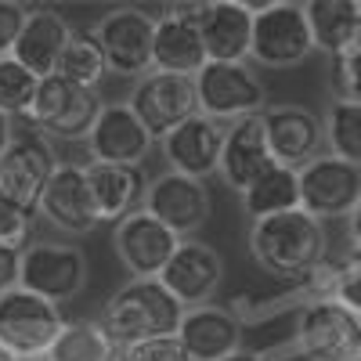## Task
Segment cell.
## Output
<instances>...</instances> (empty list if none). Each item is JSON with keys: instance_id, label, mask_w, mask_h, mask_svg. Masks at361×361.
Listing matches in <instances>:
<instances>
[{"instance_id": "cell-1", "label": "cell", "mask_w": 361, "mask_h": 361, "mask_svg": "<svg viewBox=\"0 0 361 361\" xmlns=\"http://www.w3.org/2000/svg\"><path fill=\"white\" fill-rule=\"evenodd\" d=\"M250 253L271 279H307L325 264L329 231L307 209H293L267 221H253Z\"/></svg>"}, {"instance_id": "cell-2", "label": "cell", "mask_w": 361, "mask_h": 361, "mask_svg": "<svg viewBox=\"0 0 361 361\" xmlns=\"http://www.w3.org/2000/svg\"><path fill=\"white\" fill-rule=\"evenodd\" d=\"M185 307L159 279H134L109 296L102 325L116 347H130L159 336H177Z\"/></svg>"}, {"instance_id": "cell-3", "label": "cell", "mask_w": 361, "mask_h": 361, "mask_svg": "<svg viewBox=\"0 0 361 361\" xmlns=\"http://www.w3.org/2000/svg\"><path fill=\"white\" fill-rule=\"evenodd\" d=\"M253 47L250 58L260 69H293L307 62L314 51V33L307 4H293V0H275V4H253Z\"/></svg>"}, {"instance_id": "cell-4", "label": "cell", "mask_w": 361, "mask_h": 361, "mask_svg": "<svg viewBox=\"0 0 361 361\" xmlns=\"http://www.w3.org/2000/svg\"><path fill=\"white\" fill-rule=\"evenodd\" d=\"M62 329H66V318L51 300L22 286L0 296V347H8L15 357L22 361L47 357L58 336H62Z\"/></svg>"}, {"instance_id": "cell-5", "label": "cell", "mask_w": 361, "mask_h": 361, "mask_svg": "<svg viewBox=\"0 0 361 361\" xmlns=\"http://www.w3.org/2000/svg\"><path fill=\"white\" fill-rule=\"evenodd\" d=\"M94 37L105 51L109 73L141 80L148 73H156V15H148V8H112L98 18Z\"/></svg>"}, {"instance_id": "cell-6", "label": "cell", "mask_w": 361, "mask_h": 361, "mask_svg": "<svg viewBox=\"0 0 361 361\" xmlns=\"http://www.w3.org/2000/svg\"><path fill=\"white\" fill-rule=\"evenodd\" d=\"M102 98L98 90H87L69 83L66 76H47L40 80L37 102H33V119L37 134H44L47 141H87L94 130L98 116H102Z\"/></svg>"}, {"instance_id": "cell-7", "label": "cell", "mask_w": 361, "mask_h": 361, "mask_svg": "<svg viewBox=\"0 0 361 361\" xmlns=\"http://www.w3.org/2000/svg\"><path fill=\"white\" fill-rule=\"evenodd\" d=\"M199 112L217 123H238L250 116H264L267 90L246 62H206L195 76Z\"/></svg>"}, {"instance_id": "cell-8", "label": "cell", "mask_w": 361, "mask_h": 361, "mask_svg": "<svg viewBox=\"0 0 361 361\" xmlns=\"http://www.w3.org/2000/svg\"><path fill=\"white\" fill-rule=\"evenodd\" d=\"M293 347L307 361H347L361 350V318L333 296L311 300L296 318Z\"/></svg>"}, {"instance_id": "cell-9", "label": "cell", "mask_w": 361, "mask_h": 361, "mask_svg": "<svg viewBox=\"0 0 361 361\" xmlns=\"http://www.w3.org/2000/svg\"><path fill=\"white\" fill-rule=\"evenodd\" d=\"M127 105L145 123V130L163 141L180 123H188L192 116H199L195 80L192 76H173V73H148L134 83Z\"/></svg>"}, {"instance_id": "cell-10", "label": "cell", "mask_w": 361, "mask_h": 361, "mask_svg": "<svg viewBox=\"0 0 361 361\" xmlns=\"http://www.w3.org/2000/svg\"><path fill=\"white\" fill-rule=\"evenodd\" d=\"M87 286V257L80 246L33 243L22 250V289L37 293L51 304H69Z\"/></svg>"}, {"instance_id": "cell-11", "label": "cell", "mask_w": 361, "mask_h": 361, "mask_svg": "<svg viewBox=\"0 0 361 361\" xmlns=\"http://www.w3.org/2000/svg\"><path fill=\"white\" fill-rule=\"evenodd\" d=\"M199 25L209 62H246L253 47L257 8L243 0H206V4H180Z\"/></svg>"}, {"instance_id": "cell-12", "label": "cell", "mask_w": 361, "mask_h": 361, "mask_svg": "<svg viewBox=\"0 0 361 361\" xmlns=\"http://www.w3.org/2000/svg\"><path fill=\"white\" fill-rule=\"evenodd\" d=\"M185 238L173 235L163 221H156L148 209H137L127 221H119L112 231L116 257L134 279H159L173 253L180 250Z\"/></svg>"}, {"instance_id": "cell-13", "label": "cell", "mask_w": 361, "mask_h": 361, "mask_svg": "<svg viewBox=\"0 0 361 361\" xmlns=\"http://www.w3.org/2000/svg\"><path fill=\"white\" fill-rule=\"evenodd\" d=\"M300 199L318 221L350 217L361 202V166H350L340 156H318L300 170Z\"/></svg>"}, {"instance_id": "cell-14", "label": "cell", "mask_w": 361, "mask_h": 361, "mask_svg": "<svg viewBox=\"0 0 361 361\" xmlns=\"http://www.w3.org/2000/svg\"><path fill=\"white\" fill-rule=\"evenodd\" d=\"M141 209H148L156 221H163L173 235L188 238V235H195V231L206 224V217H209V192H206L202 180L166 170V173H159V177L148 180Z\"/></svg>"}, {"instance_id": "cell-15", "label": "cell", "mask_w": 361, "mask_h": 361, "mask_svg": "<svg viewBox=\"0 0 361 361\" xmlns=\"http://www.w3.org/2000/svg\"><path fill=\"white\" fill-rule=\"evenodd\" d=\"M37 209L47 217L51 228L66 231V235H90L102 224L98 209H94V195H90L87 166L80 163H58Z\"/></svg>"}, {"instance_id": "cell-16", "label": "cell", "mask_w": 361, "mask_h": 361, "mask_svg": "<svg viewBox=\"0 0 361 361\" xmlns=\"http://www.w3.org/2000/svg\"><path fill=\"white\" fill-rule=\"evenodd\" d=\"M54 170L58 159L51 152V141L44 134H18L8 152L0 156V192L37 214L40 195L47 180L54 177Z\"/></svg>"}, {"instance_id": "cell-17", "label": "cell", "mask_w": 361, "mask_h": 361, "mask_svg": "<svg viewBox=\"0 0 361 361\" xmlns=\"http://www.w3.org/2000/svg\"><path fill=\"white\" fill-rule=\"evenodd\" d=\"M152 141L156 137L145 130V123L134 116V109L127 102H109L87 137V152H90V163L141 166Z\"/></svg>"}, {"instance_id": "cell-18", "label": "cell", "mask_w": 361, "mask_h": 361, "mask_svg": "<svg viewBox=\"0 0 361 361\" xmlns=\"http://www.w3.org/2000/svg\"><path fill=\"white\" fill-rule=\"evenodd\" d=\"M159 282L180 300V307H206L217 296L221 282H224V260L214 246L185 238L180 250L173 253V260L166 264V271L159 275Z\"/></svg>"}, {"instance_id": "cell-19", "label": "cell", "mask_w": 361, "mask_h": 361, "mask_svg": "<svg viewBox=\"0 0 361 361\" xmlns=\"http://www.w3.org/2000/svg\"><path fill=\"white\" fill-rule=\"evenodd\" d=\"M264 127H267V145L271 156L282 166L304 170L311 159H318L322 141H325V123L304 105H267L264 109Z\"/></svg>"}, {"instance_id": "cell-20", "label": "cell", "mask_w": 361, "mask_h": 361, "mask_svg": "<svg viewBox=\"0 0 361 361\" xmlns=\"http://www.w3.org/2000/svg\"><path fill=\"white\" fill-rule=\"evenodd\" d=\"M224 134H228L224 123H217V119L199 112V116L188 119V123H180L173 134H166L159 145H163V156H166L173 173L206 180L209 173H221Z\"/></svg>"}, {"instance_id": "cell-21", "label": "cell", "mask_w": 361, "mask_h": 361, "mask_svg": "<svg viewBox=\"0 0 361 361\" xmlns=\"http://www.w3.org/2000/svg\"><path fill=\"white\" fill-rule=\"evenodd\" d=\"M177 340L192 361H224L243 350V322L224 307H192L180 318Z\"/></svg>"}, {"instance_id": "cell-22", "label": "cell", "mask_w": 361, "mask_h": 361, "mask_svg": "<svg viewBox=\"0 0 361 361\" xmlns=\"http://www.w3.org/2000/svg\"><path fill=\"white\" fill-rule=\"evenodd\" d=\"M271 163H275V156H271V145H267L264 116H250V119H238V123H228L224 152H221V177L238 195H243Z\"/></svg>"}, {"instance_id": "cell-23", "label": "cell", "mask_w": 361, "mask_h": 361, "mask_svg": "<svg viewBox=\"0 0 361 361\" xmlns=\"http://www.w3.org/2000/svg\"><path fill=\"white\" fill-rule=\"evenodd\" d=\"M73 33H76V29L62 15H58L54 8H33L11 58H15V62H22L33 76L47 80V76L58 73V66H62V54H66Z\"/></svg>"}, {"instance_id": "cell-24", "label": "cell", "mask_w": 361, "mask_h": 361, "mask_svg": "<svg viewBox=\"0 0 361 361\" xmlns=\"http://www.w3.org/2000/svg\"><path fill=\"white\" fill-rule=\"evenodd\" d=\"M209 62L199 25L185 15V8H170L166 15H156V73L173 76H199Z\"/></svg>"}, {"instance_id": "cell-25", "label": "cell", "mask_w": 361, "mask_h": 361, "mask_svg": "<svg viewBox=\"0 0 361 361\" xmlns=\"http://www.w3.org/2000/svg\"><path fill=\"white\" fill-rule=\"evenodd\" d=\"M87 180L94 209L102 224H119L137 214L145 202V173L141 166H109V163H87Z\"/></svg>"}, {"instance_id": "cell-26", "label": "cell", "mask_w": 361, "mask_h": 361, "mask_svg": "<svg viewBox=\"0 0 361 361\" xmlns=\"http://www.w3.org/2000/svg\"><path fill=\"white\" fill-rule=\"evenodd\" d=\"M307 18L318 51L343 58L361 47V0H311Z\"/></svg>"}, {"instance_id": "cell-27", "label": "cell", "mask_w": 361, "mask_h": 361, "mask_svg": "<svg viewBox=\"0 0 361 361\" xmlns=\"http://www.w3.org/2000/svg\"><path fill=\"white\" fill-rule=\"evenodd\" d=\"M243 209L253 221H267V217H279V214L304 209V199H300V170L271 163L243 192Z\"/></svg>"}, {"instance_id": "cell-28", "label": "cell", "mask_w": 361, "mask_h": 361, "mask_svg": "<svg viewBox=\"0 0 361 361\" xmlns=\"http://www.w3.org/2000/svg\"><path fill=\"white\" fill-rule=\"evenodd\" d=\"M51 361H116V343L109 340L102 322H66L62 336L47 354Z\"/></svg>"}, {"instance_id": "cell-29", "label": "cell", "mask_w": 361, "mask_h": 361, "mask_svg": "<svg viewBox=\"0 0 361 361\" xmlns=\"http://www.w3.org/2000/svg\"><path fill=\"white\" fill-rule=\"evenodd\" d=\"M109 73V62H105V51L94 37V29L90 33H83V29H76L66 54H62V66H58V76H66L69 83L76 87H87V90H98V83L105 80Z\"/></svg>"}, {"instance_id": "cell-30", "label": "cell", "mask_w": 361, "mask_h": 361, "mask_svg": "<svg viewBox=\"0 0 361 361\" xmlns=\"http://www.w3.org/2000/svg\"><path fill=\"white\" fill-rule=\"evenodd\" d=\"M325 141L329 156H340L350 166H361V105L357 102H333L325 109Z\"/></svg>"}, {"instance_id": "cell-31", "label": "cell", "mask_w": 361, "mask_h": 361, "mask_svg": "<svg viewBox=\"0 0 361 361\" xmlns=\"http://www.w3.org/2000/svg\"><path fill=\"white\" fill-rule=\"evenodd\" d=\"M40 90V76H33L22 62L15 58H0V112L15 116H29Z\"/></svg>"}, {"instance_id": "cell-32", "label": "cell", "mask_w": 361, "mask_h": 361, "mask_svg": "<svg viewBox=\"0 0 361 361\" xmlns=\"http://www.w3.org/2000/svg\"><path fill=\"white\" fill-rule=\"evenodd\" d=\"M336 102H357L361 105V47H354L343 58H333V73H329Z\"/></svg>"}, {"instance_id": "cell-33", "label": "cell", "mask_w": 361, "mask_h": 361, "mask_svg": "<svg viewBox=\"0 0 361 361\" xmlns=\"http://www.w3.org/2000/svg\"><path fill=\"white\" fill-rule=\"evenodd\" d=\"M116 361H192L177 336H159L130 347H116Z\"/></svg>"}, {"instance_id": "cell-34", "label": "cell", "mask_w": 361, "mask_h": 361, "mask_svg": "<svg viewBox=\"0 0 361 361\" xmlns=\"http://www.w3.org/2000/svg\"><path fill=\"white\" fill-rule=\"evenodd\" d=\"M29 228H33V209H25L22 202H15L11 195L0 192V243L22 250Z\"/></svg>"}, {"instance_id": "cell-35", "label": "cell", "mask_w": 361, "mask_h": 361, "mask_svg": "<svg viewBox=\"0 0 361 361\" xmlns=\"http://www.w3.org/2000/svg\"><path fill=\"white\" fill-rule=\"evenodd\" d=\"M333 300L361 318V253H350L333 275Z\"/></svg>"}, {"instance_id": "cell-36", "label": "cell", "mask_w": 361, "mask_h": 361, "mask_svg": "<svg viewBox=\"0 0 361 361\" xmlns=\"http://www.w3.org/2000/svg\"><path fill=\"white\" fill-rule=\"evenodd\" d=\"M29 11L33 8L18 4V0H0V58L15 54V44H18L22 29L29 22Z\"/></svg>"}, {"instance_id": "cell-37", "label": "cell", "mask_w": 361, "mask_h": 361, "mask_svg": "<svg viewBox=\"0 0 361 361\" xmlns=\"http://www.w3.org/2000/svg\"><path fill=\"white\" fill-rule=\"evenodd\" d=\"M22 286V250L0 243V296Z\"/></svg>"}, {"instance_id": "cell-38", "label": "cell", "mask_w": 361, "mask_h": 361, "mask_svg": "<svg viewBox=\"0 0 361 361\" xmlns=\"http://www.w3.org/2000/svg\"><path fill=\"white\" fill-rule=\"evenodd\" d=\"M18 134H15V123H11V116L8 112H0V156L11 148V141H15Z\"/></svg>"}, {"instance_id": "cell-39", "label": "cell", "mask_w": 361, "mask_h": 361, "mask_svg": "<svg viewBox=\"0 0 361 361\" xmlns=\"http://www.w3.org/2000/svg\"><path fill=\"white\" fill-rule=\"evenodd\" d=\"M347 231H350V246H354V253H361V202L354 206V214L347 217Z\"/></svg>"}, {"instance_id": "cell-40", "label": "cell", "mask_w": 361, "mask_h": 361, "mask_svg": "<svg viewBox=\"0 0 361 361\" xmlns=\"http://www.w3.org/2000/svg\"><path fill=\"white\" fill-rule=\"evenodd\" d=\"M224 361H267V357L257 354V350H238V354H231V357H224Z\"/></svg>"}, {"instance_id": "cell-41", "label": "cell", "mask_w": 361, "mask_h": 361, "mask_svg": "<svg viewBox=\"0 0 361 361\" xmlns=\"http://www.w3.org/2000/svg\"><path fill=\"white\" fill-rule=\"evenodd\" d=\"M0 361H22V357H15L8 347H0Z\"/></svg>"}, {"instance_id": "cell-42", "label": "cell", "mask_w": 361, "mask_h": 361, "mask_svg": "<svg viewBox=\"0 0 361 361\" xmlns=\"http://www.w3.org/2000/svg\"><path fill=\"white\" fill-rule=\"evenodd\" d=\"M347 361H361V354H354V357H347Z\"/></svg>"}, {"instance_id": "cell-43", "label": "cell", "mask_w": 361, "mask_h": 361, "mask_svg": "<svg viewBox=\"0 0 361 361\" xmlns=\"http://www.w3.org/2000/svg\"><path fill=\"white\" fill-rule=\"evenodd\" d=\"M33 361H51V357H33Z\"/></svg>"}, {"instance_id": "cell-44", "label": "cell", "mask_w": 361, "mask_h": 361, "mask_svg": "<svg viewBox=\"0 0 361 361\" xmlns=\"http://www.w3.org/2000/svg\"><path fill=\"white\" fill-rule=\"evenodd\" d=\"M357 354H361V350H357Z\"/></svg>"}]
</instances>
